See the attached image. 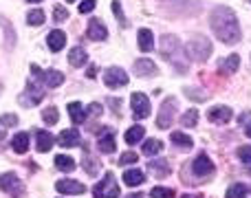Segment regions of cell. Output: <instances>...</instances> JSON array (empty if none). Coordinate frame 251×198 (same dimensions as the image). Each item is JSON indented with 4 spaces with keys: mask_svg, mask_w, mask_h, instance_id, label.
<instances>
[{
    "mask_svg": "<svg viewBox=\"0 0 251 198\" xmlns=\"http://www.w3.org/2000/svg\"><path fill=\"white\" fill-rule=\"evenodd\" d=\"M209 22H212V31L216 33V38L225 44H236L240 40V25L236 13L231 11L229 7H216L209 16Z\"/></svg>",
    "mask_w": 251,
    "mask_h": 198,
    "instance_id": "1",
    "label": "cell"
},
{
    "mask_svg": "<svg viewBox=\"0 0 251 198\" xmlns=\"http://www.w3.org/2000/svg\"><path fill=\"white\" fill-rule=\"evenodd\" d=\"M161 57L168 60L176 71L185 73L187 71V60L183 57V49L176 35H163L161 38Z\"/></svg>",
    "mask_w": 251,
    "mask_h": 198,
    "instance_id": "2",
    "label": "cell"
},
{
    "mask_svg": "<svg viewBox=\"0 0 251 198\" xmlns=\"http://www.w3.org/2000/svg\"><path fill=\"white\" fill-rule=\"evenodd\" d=\"M187 53H190L192 60L205 62L209 55H212V42H209L207 38H203V35H199V38H192L190 44H187Z\"/></svg>",
    "mask_w": 251,
    "mask_h": 198,
    "instance_id": "3",
    "label": "cell"
},
{
    "mask_svg": "<svg viewBox=\"0 0 251 198\" xmlns=\"http://www.w3.org/2000/svg\"><path fill=\"white\" fill-rule=\"evenodd\" d=\"M93 196L95 198H119V187L113 174H106L95 187H93Z\"/></svg>",
    "mask_w": 251,
    "mask_h": 198,
    "instance_id": "4",
    "label": "cell"
},
{
    "mask_svg": "<svg viewBox=\"0 0 251 198\" xmlns=\"http://www.w3.org/2000/svg\"><path fill=\"white\" fill-rule=\"evenodd\" d=\"M176 110H178V103L174 97H168L163 99V103H161V110H159V119H156V125L159 128H170L174 121V117H176Z\"/></svg>",
    "mask_w": 251,
    "mask_h": 198,
    "instance_id": "5",
    "label": "cell"
},
{
    "mask_svg": "<svg viewBox=\"0 0 251 198\" xmlns=\"http://www.w3.org/2000/svg\"><path fill=\"white\" fill-rule=\"evenodd\" d=\"M42 97H44V91H42V86H40L38 82H26L25 93L20 95V103L22 106H26V108L38 106V103L42 101Z\"/></svg>",
    "mask_w": 251,
    "mask_h": 198,
    "instance_id": "6",
    "label": "cell"
},
{
    "mask_svg": "<svg viewBox=\"0 0 251 198\" xmlns=\"http://www.w3.org/2000/svg\"><path fill=\"white\" fill-rule=\"evenodd\" d=\"M130 106H132V115L134 119H146L148 115H150V99H148L143 93H132V97H130Z\"/></svg>",
    "mask_w": 251,
    "mask_h": 198,
    "instance_id": "7",
    "label": "cell"
},
{
    "mask_svg": "<svg viewBox=\"0 0 251 198\" xmlns=\"http://www.w3.org/2000/svg\"><path fill=\"white\" fill-rule=\"evenodd\" d=\"M0 190L7 192L9 196L18 198V196H22V183H20V178H18L13 172L0 174Z\"/></svg>",
    "mask_w": 251,
    "mask_h": 198,
    "instance_id": "8",
    "label": "cell"
},
{
    "mask_svg": "<svg viewBox=\"0 0 251 198\" xmlns=\"http://www.w3.org/2000/svg\"><path fill=\"white\" fill-rule=\"evenodd\" d=\"M104 82L108 88H122L128 84V73L124 69H119V66H110L104 73Z\"/></svg>",
    "mask_w": 251,
    "mask_h": 198,
    "instance_id": "9",
    "label": "cell"
},
{
    "mask_svg": "<svg viewBox=\"0 0 251 198\" xmlns=\"http://www.w3.org/2000/svg\"><path fill=\"white\" fill-rule=\"evenodd\" d=\"M192 168H194L196 176H209V174L214 172V163H212V159H209L205 152H201V154L196 156L194 163H192Z\"/></svg>",
    "mask_w": 251,
    "mask_h": 198,
    "instance_id": "10",
    "label": "cell"
},
{
    "mask_svg": "<svg viewBox=\"0 0 251 198\" xmlns=\"http://www.w3.org/2000/svg\"><path fill=\"white\" fill-rule=\"evenodd\" d=\"M88 38L95 40V42H101V40L108 38V29H106V25L100 20V18H93L91 22H88Z\"/></svg>",
    "mask_w": 251,
    "mask_h": 198,
    "instance_id": "11",
    "label": "cell"
},
{
    "mask_svg": "<svg viewBox=\"0 0 251 198\" xmlns=\"http://www.w3.org/2000/svg\"><path fill=\"white\" fill-rule=\"evenodd\" d=\"M207 117L212 124H227V121L234 117V112H231V108H227V106H214V108H209Z\"/></svg>",
    "mask_w": 251,
    "mask_h": 198,
    "instance_id": "12",
    "label": "cell"
},
{
    "mask_svg": "<svg viewBox=\"0 0 251 198\" xmlns=\"http://www.w3.org/2000/svg\"><path fill=\"white\" fill-rule=\"evenodd\" d=\"M55 190L62 192V194H84V192H86V187H84L79 181H69V178H62V181H57Z\"/></svg>",
    "mask_w": 251,
    "mask_h": 198,
    "instance_id": "13",
    "label": "cell"
},
{
    "mask_svg": "<svg viewBox=\"0 0 251 198\" xmlns=\"http://www.w3.org/2000/svg\"><path fill=\"white\" fill-rule=\"evenodd\" d=\"M57 143L62 148H73V146H79V132L75 128H69V130H62L60 137H57Z\"/></svg>",
    "mask_w": 251,
    "mask_h": 198,
    "instance_id": "14",
    "label": "cell"
},
{
    "mask_svg": "<svg viewBox=\"0 0 251 198\" xmlns=\"http://www.w3.org/2000/svg\"><path fill=\"white\" fill-rule=\"evenodd\" d=\"M47 44H49V49H51L53 53L62 51V49H64V44H66V35H64V31H60V29L51 31V33H49V38H47Z\"/></svg>",
    "mask_w": 251,
    "mask_h": 198,
    "instance_id": "15",
    "label": "cell"
},
{
    "mask_svg": "<svg viewBox=\"0 0 251 198\" xmlns=\"http://www.w3.org/2000/svg\"><path fill=\"white\" fill-rule=\"evenodd\" d=\"M38 141H35V148H38V152H49L53 148V143H55V137H53L51 132H47V130H38Z\"/></svg>",
    "mask_w": 251,
    "mask_h": 198,
    "instance_id": "16",
    "label": "cell"
},
{
    "mask_svg": "<svg viewBox=\"0 0 251 198\" xmlns=\"http://www.w3.org/2000/svg\"><path fill=\"white\" fill-rule=\"evenodd\" d=\"M134 73L139 77H146V75H156V64L152 60H137L134 62Z\"/></svg>",
    "mask_w": 251,
    "mask_h": 198,
    "instance_id": "17",
    "label": "cell"
},
{
    "mask_svg": "<svg viewBox=\"0 0 251 198\" xmlns=\"http://www.w3.org/2000/svg\"><path fill=\"white\" fill-rule=\"evenodd\" d=\"M69 62H71V66H75V69L84 66L88 62L86 51H84L82 47H73V49H71V53H69Z\"/></svg>",
    "mask_w": 251,
    "mask_h": 198,
    "instance_id": "18",
    "label": "cell"
},
{
    "mask_svg": "<svg viewBox=\"0 0 251 198\" xmlns=\"http://www.w3.org/2000/svg\"><path fill=\"white\" fill-rule=\"evenodd\" d=\"M40 79H42V82L47 84L49 88H55V86H60V84L64 82V73L51 69V71H47V73H42V77H40Z\"/></svg>",
    "mask_w": 251,
    "mask_h": 198,
    "instance_id": "19",
    "label": "cell"
},
{
    "mask_svg": "<svg viewBox=\"0 0 251 198\" xmlns=\"http://www.w3.org/2000/svg\"><path fill=\"white\" fill-rule=\"evenodd\" d=\"M143 181H146V174H143L141 170H126V172H124V183L128 187L141 185Z\"/></svg>",
    "mask_w": 251,
    "mask_h": 198,
    "instance_id": "20",
    "label": "cell"
},
{
    "mask_svg": "<svg viewBox=\"0 0 251 198\" xmlns=\"http://www.w3.org/2000/svg\"><path fill=\"white\" fill-rule=\"evenodd\" d=\"M139 49H141L143 53H148V51L154 49V38H152L150 29H139Z\"/></svg>",
    "mask_w": 251,
    "mask_h": 198,
    "instance_id": "21",
    "label": "cell"
},
{
    "mask_svg": "<svg viewBox=\"0 0 251 198\" xmlns=\"http://www.w3.org/2000/svg\"><path fill=\"white\" fill-rule=\"evenodd\" d=\"M69 115H71V119H73V124H84V121H86V112H84L79 101L69 103Z\"/></svg>",
    "mask_w": 251,
    "mask_h": 198,
    "instance_id": "22",
    "label": "cell"
},
{
    "mask_svg": "<svg viewBox=\"0 0 251 198\" xmlns=\"http://www.w3.org/2000/svg\"><path fill=\"white\" fill-rule=\"evenodd\" d=\"M124 137H126V143H128V146H134V143H139L143 137H146V128H141V125H132Z\"/></svg>",
    "mask_w": 251,
    "mask_h": 198,
    "instance_id": "23",
    "label": "cell"
},
{
    "mask_svg": "<svg viewBox=\"0 0 251 198\" xmlns=\"http://www.w3.org/2000/svg\"><path fill=\"white\" fill-rule=\"evenodd\" d=\"M170 139H172L174 146L183 148V150H192V148H194V141H192L187 134H183V132H172V134H170Z\"/></svg>",
    "mask_w": 251,
    "mask_h": 198,
    "instance_id": "24",
    "label": "cell"
},
{
    "mask_svg": "<svg viewBox=\"0 0 251 198\" xmlns=\"http://www.w3.org/2000/svg\"><path fill=\"white\" fill-rule=\"evenodd\" d=\"M11 148L16 152H20V154H22V152H26V150H29V134H26V132H18L16 137H13V141H11Z\"/></svg>",
    "mask_w": 251,
    "mask_h": 198,
    "instance_id": "25",
    "label": "cell"
},
{
    "mask_svg": "<svg viewBox=\"0 0 251 198\" xmlns=\"http://www.w3.org/2000/svg\"><path fill=\"white\" fill-rule=\"evenodd\" d=\"M143 152L148 156L159 154V152H163V141H159V139H146L143 141Z\"/></svg>",
    "mask_w": 251,
    "mask_h": 198,
    "instance_id": "26",
    "label": "cell"
},
{
    "mask_svg": "<svg viewBox=\"0 0 251 198\" xmlns=\"http://www.w3.org/2000/svg\"><path fill=\"white\" fill-rule=\"evenodd\" d=\"M97 148H100V152H106V154L115 152V134H113V132L101 134V139H100V143H97Z\"/></svg>",
    "mask_w": 251,
    "mask_h": 198,
    "instance_id": "27",
    "label": "cell"
},
{
    "mask_svg": "<svg viewBox=\"0 0 251 198\" xmlns=\"http://www.w3.org/2000/svg\"><path fill=\"white\" fill-rule=\"evenodd\" d=\"M55 168L62 170V172H73L75 161L71 159V156H66V154H60V156H55Z\"/></svg>",
    "mask_w": 251,
    "mask_h": 198,
    "instance_id": "28",
    "label": "cell"
},
{
    "mask_svg": "<svg viewBox=\"0 0 251 198\" xmlns=\"http://www.w3.org/2000/svg\"><path fill=\"white\" fill-rule=\"evenodd\" d=\"M148 168L154 170L156 176H168V174H170V165H168V161H152V163L148 165Z\"/></svg>",
    "mask_w": 251,
    "mask_h": 198,
    "instance_id": "29",
    "label": "cell"
},
{
    "mask_svg": "<svg viewBox=\"0 0 251 198\" xmlns=\"http://www.w3.org/2000/svg\"><path fill=\"white\" fill-rule=\"evenodd\" d=\"M181 124L185 125V128H194V125L199 124V110H194V108H192V110H187L185 115L181 117Z\"/></svg>",
    "mask_w": 251,
    "mask_h": 198,
    "instance_id": "30",
    "label": "cell"
},
{
    "mask_svg": "<svg viewBox=\"0 0 251 198\" xmlns=\"http://www.w3.org/2000/svg\"><path fill=\"white\" fill-rule=\"evenodd\" d=\"M227 198H247V185L243 183H236L227 190Z\"/></svg>",
    "mask_w": 251,
    "mask_h": 198,
    "instance_id": "31",
    "label": "cell"
},
{
    "mask_svg": "<svg viewBox=\"0 0 251 198\" xmlns=\"http://www.w3.org/2000/svg\"><path fill=\"white\" fill-rule=\"evenodd\" d=\"M42 117H44V124L53 125V124H57V119H60V110H57L55 106H49L47 110L42 112Z\"/></svg>",
    "mask_w": 251,
    "mask_h": 198,
    "instance_id": "32",
    "label": "cell"
},
{
    "mask_svg": "<svg viewBox=\"0 0 251 198\" xmlns=\"http://www.w3.org/2000/svg\"><path fill=\"white\" fill-rule=\"evenodd\" d=\"M238 64H240V57L234 53V55H229L223 62V71H225V73H234V71H238Z\"/></svg>",
    "mask_w": 251,
    "mask_h": 198,
    "instance_id": "33",
    "label": "cell"
},
{
    "mask_svg": "<svg viewBox=\"0 0 251 198\" xmlns=\"http://www.w3.org/2000/svg\"><path fill=\"white\" fill-rule=\"evenodd\" d=\"M26 22H29L31 26H38L44 22V11H40V9H33V11H29V16H26Z\"/></svg>",
    "mask_w": 251,
    "mask_h": 198,
    "instance_id": "34",
    "label": "cell"
},
{
    "mask_svg": "<svg viewBox=\"0 0 251 198\" xmlns=\"http://www.w3.org/2000/svg\"><path fill=\"white\" fill-rule=\"evenodd\" d=\"M84 170H86L88 174H97V172H100V161L91 159V156L86 154V159H84Z\"/></svg>",
    "mask_w": 251,
    "mask_h": 198,
    "instance_id": "35",
    "label": "cell"
},
{
    "mask_svg": "<svg viewBox=\"0 0 251 198\" xmlns=\"http://www.w3.org/2000/svg\"><path fill=\"white\" fill-rule=\"evenodd\" d=\"M53 18H55V22H64L66 18H69V11H66V7H62V4H55V7H53Z\"/></svg>",
    "mask_w": 251,
    "mask_h": 198,
    "instance_id": "36",
    "label": "cell"
},
{
    "mask_svg": "<svg viewBox=\"0 0 251 198\" xmlns=\"http://www.w3.org/2000/svg\"><path fill=\"white\" fill-rule=\"evenodd\" d=\"M238 159L243 161V163L251 165V146H240L238 148Z\"/></svg>",
    "mask_w": 251,
    "mask_h": 198,
    "instance_id": "37",
    "label": "cell"
},
{
    "mask_svg": "<svg viewBox=\"0 0 251 198\" xmlns=\"http://www.w3.org/2000/svg\"><path fill=\"white\" fill-rule=\"evenodd\" d=\"M150 196L152 198H172L174 194H172V190H170V187H154Z\"/></svg>",
    "mask_w": 251,
    "mask_h": 198,
    "instance_id": "38",
    "label": "cell"
},
{
    "mask_svg": "<svg viewBox=\"0 0 251 198\" xmlns=\"http://www.w3.org/2000/svg\"><path fill=\"white\" fill-rule=\"evenodd\" d=\"M113 13H115V18L119 20V25L126 26V18H124V11H122V4H119V0H115V2H113Z\"/></svg>",
    "mask_w": 251,
    "mask_h": 198,
    "instance_id": "39",
    "label": "cell"
},
{
    "mask_svg": "<svg viewBox=\"0 0 251 198\" xmlns=\"http://www.w3.org/2000/svg\"><path fill=\"white\" fill-rule=\"evenodd\" d=\"M185 95L192 97V101H205V93L203 91H192V88H185Z\"/></svg>",
    "mask_w": 251,
    "mask_h": 198,
    "instance_id": "40",
    "label": "cell"
},
{
    "mask_svg": "<svg viewBox=\"0 0 251 198\" xmlns=\"http://www.w3.org/2000/svg\"><path fill=\"white\" fill-rule=\"evenodd\" d=\"M139 156L134 154V152H126V154H122V159H119V163L122 165H128V163H137Z\"/></svg>",
    "mask_w": 251,
    "mask_h": 198,
    "instance_id": "41",
    "label": "cell"
},
{
    "mask_svg": "<svg viewBox=\"0 0 251 198\" xmlns=\"http://www.w3.org/2000/svg\"><path fill=\"white\" fill-rule=\"evenodd\" d=\"M0 125H4V128H7V125H18V117L16 115H2L0 117Z\"/></svg>",
    "mask_w": 251,
    "mask_h": 198,
    "instance_id": "42",
    "label": "cell"
},
{
    "mask_svg": "<svg viewBox=\"0 0 251 198\" xmlns=\"http://www.w3.org/2000/svg\"><path fill=\"white\" fill-rule=\"evenodd\" d=\"M97 0H84L82 4H79V13H91L93 9H95Z\"/></svg>",
    "mask_w": 251,
    "mask_h": 198,
    "instance_id": "43",
    "label": "cell"
},
{
    "mask_svg": "<svg viewBox=\"0 0 251 198\" xmlns=\"http://www.w3.org/2000/svg\"><path fill=\"white\" fill-rule=\"evenodd\" d=\"M101 110H104V108H101L100 103H91V106L86 108L88 115H95V117H100V115H101Z\"/></svg>",
    "mask_w": 251,
    "mask_h": 198,
    "instance_id": "44",
    "label": "cell"
},
{
    "mask_svg": "<svg viewBox=\"0 0 251 198\" xmlns=\"http://www.w3.org/2000/svg\"><path fill=\"white\" fill-rule=\"evenodd\" d=\"M97 75V66H91V69L86 71V77H95Z\"/></svg>",
    "mask_w": 251,
    "mask_h": 198,
    "instance_id": "45",
    "label": "cell"
},
{
    "mask_svg": "<svg viewBox=\"0 0 251 198\" xmlns=\"http://www.w3.org/2000/svg\"><path fill=\"white\" fill-rule=\"evenodd\" d=\"M181 198H203L201 194H190V196H181Z\"/></svg>",
    "mask_w": 251,
    "mask_h": 198,
    "instance_id": "46",
    "label": "cell"
},
{
    "mask_svg": "<svg viewBox=\"0 0 251 198\" xmlns=\"http://www.w3.org/2000/svg\"><path fill=\"white\" fill-rule=\"evenodd\" d=\"M128 198H143V194H130Z\"/></svg>",
    "mask_w": 251,
    "mask_h": 198,
    "instance_id": "47",
    "label": "cell"
},
{
    "mask_svg": "<svg viewBox=\"0 0 251 198\" xmlns=\"http://www.w3.org/2000/svg\"><path fill=\"white\" fill-rule=\"evenodd\" d=\"M247 137H251V125H249V128H247Z\"/></svg>",
    "mask_w": 251,
    "mask_h": 198,
    "instance_id": "48",
    "label": "cell"
},
{
    "mask_svg": "<svg viewBox=\"0 0 251 198\" xmlns=\"http://www.w3.org/2000/svg\"><path fill=\"white\" fill-rule=\"evenodd\" d=\"M29 2H42V0H29Z\"/></svg>",
    "mask_w": 251,
    "mask_h": 198,
    "instance_id": "49",
    "label": "cell"
},
{
    "mask_svg": "<svg viewBox=\"0 0 251 198\" xmlns=\"http://www.w3.org/2000/svg\"><path fill=\"white\" fill-rule=\"evenodd\" d=\"M66 2H75V0H66Z\"/></svg>",
    "mask_w": 251,
    "mask_h": 198,
    "instance_id": "50",
    "label": "cell"
},
{
    "mask_svg": "<svg viewBox=\"0 0 251 198\" xmlns=\"http://www.w3.org/2000/svg\"><path fill=\"white\" fill-rule=\"evenodd\" d=\"M0 91H2V84H0Z\"/></svg>",
    "mask_w": 251,
    "mask_h": 198,
    "instance_id": "51",
    "label": "cell"
}]
</instances>
